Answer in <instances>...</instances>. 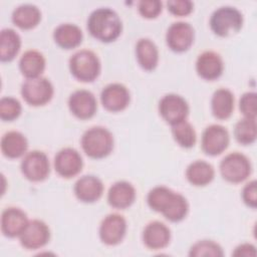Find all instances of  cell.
<instances>
[{"label":"cell","instance_id":"4","mask_svg":"<svg viewBox=\"0 0 257 257\" xmlns=\"http://www.w3.org/2000/svg\"><path fill=\"white\" fill-rule=\"evenodd\" d=\"M243 21V15L236 7L221 6L213 11L209 24L216 35L226 37L239 32Z\"/></svg>","mask_w":257,"mask_h":257},{"label":"cell","instance_id":"26","mask_svg":"<svg viewBox=\"0 0 257 257\" xmlns=\"http://www.w3.org/2000/svg\"><path fill=\"white\" fill-rule=\"evenodd\" d=\"M215 177L214 167L203 160L192 162L186 169V178L188 182L196 187L209 185Z\"/></svg>","mask_w":257,"mask_h":257},{"label":"cell","instance_id":"23","mask_svg":"<svg viewBox=\"0 0 257 257\" xmlns=\"http://www.w3.org/2000/svg\"><path fill=\"white\" fill-rule=\"evenodd\" d=\"M235 97L233 92L224 87L216 89L211 98V110L218 119L229 118L234 110Z\"/></svg>","mask_w":257,"mask_h":257},{"label":"cell","instance_id":"18","mask_svg":"<svg viewBox=\"0 0 257 257\" xmlns=\"http://www.w3.org/2000/svg\"><path fill=\"white\" fill-rule=\"evenodd\" d=\"M104 186L102 181L94 175H84L74 184L73 192L75 197L82 203H94L103 194Z\"/></svg>","mask_w":257,"mask_h":257},{"label":"cell","instance_id":"8","mask_svg":"<svg viewBox=\"0 0 257 257\" xmlns=\"http://www.w3.org/2000/svg\"><path fill=\"white\" fill-rule=\"evenodd\" d=\"M158 108L163 119L171 125L186 120L190 111L187 100L177 93L165 94L160 99Z\"/></svg>","mask_w":257,"mask_h":257},{"label":"cell","instance_id":"10","mask_svg":"<svg viewBox=\"0 0 257 257\" xmlns=\"http://www.w3.org/2000/svg\"><path fill=\"white\" fill-rule=\"evenodd\" d=\"M229 143V132L221 124H210L202 134L201 148L208 156L215 157L222 154L228 148Z\"/></svg>","mask_w":257,"mask_h":257},{"label":"cell","instance_id":"20","mask_svg":"<svg viewBox=\"0 0 257 257\" xmlns=\"http://www.w3.org/2000/svg\"><path fill=\"white\" fill-rule=\"evenodd\" d=\"M137 197L135 187L127 181H117L113 183L107 192V202L115 209L123 210L131 207Z\"/></svg>","mask_w":257,"mask_h":257},{"label":"cell","instance_id":"5","mask_svg":"<svg viewBox=\"0 0 257 257\" xmlns=\"http://www.w3.org/2000/svg\"><path fill=\"white\" fill-rule=\"evenodd\" d=\"M222 178L232 184L244 182L251 174L252 165L250 160L239 152L226 155L219 165Z\"/></svg>","mask_w":257,"mask_h":257},{"label":"cell","instance_id":"12","mask_svg":"<svg viewBox=\"0 0 257 257\" xmlns=\"http://www.w3.org/2000/svg\"><path fill=\"white\" fill-rule=\"evenodd\" d=\"M48 225L39 219L29 220L26 228L19 236L20 244L27 250H37L44 247L50 240Z\"/></svg>","mask_w":257,"mask_h":257},{"label":"cell","instance_id":"9","mask_svg":"<svg viewBox=\"0 0 257 257\" xmlns=\"http://www.w3.org/2000/svg\"><path fill=\"white\" fill-rule=\"evenodd\" d=\"M126 229V220L122 215L117 213L108 214L100 222L98 229L99 239L107 246H115L123 240Z\"/></svg>","mask_w":257,"mask_h":257},{"label":"cell","instance_id":"16","mask_svg":"<svg viewBox=\"0 0 257 257\" xmlns=\"http://www.w3.org/2000/svg\"><path fill=\"white\" fill-rule=\"evenodd\" d=\"M29 220L27 214L20 208L8 207L1 215V232L7 238L19 237Z\"/></svg>","mask_w":257,"mask_h":257},{"label":"cell","instance_id":"32","mask_svg":"<svg viewBox=\"0 0 257 257\" xmlns=\"http://www.w3.org/2000/svg\"><path fill=\"white\" fill-rule=\"evenodd\" d=\"M234 137L241 145H251L256 141L257 126L256 119L243 117L238 120L234 127Z\"/></svg>","mask_w":257,"mask_h":257},{"label":"cell","instance_id":"36","mask_svg":"<svg viewBox=\"0 0 257 257\" xmlns=\"http://www.w3.org/2000/svg\"><path fill=\"white\" fill-rule=\"evenodd\" d=\"M140 14L148 19L156 18L163 9V3L160 0H142L138 4Z\"/></svg>","mask_w":257,"mask_h":257},{"label":"cell","instance_id":"27","mask_svg":"<svg viewBox=\"0 0 257 257\" xmlns=\"http://www.w3.org/2000/svg\"><path fill=\"white\" fill-rule=\"evenodd\" d=\"M11 19L14 25L20 29H32L40 22L41 11L36 5L29 3L21 4L13 10Z\"/></svg>","mask_w":257,"mask_h":257},{"label":"cell","instance_id":"29","mask_svg":"<svg viewBox=\"0 0 257 257\" xmlns=\"http://www.w3.org/2000/svg\"><path fill=\"white\" fill-rule=\"evenodd\" d=\"M175 193V191L166 186H156L149 191L147 203L152 210L162 214L170 204Z\"/></svg>","mask_w":257,"mask_h":257},{"label":"cell","instance_id":"17","mask_svg":"<svg viewBox=\"0 0 257 257\" xmlns=\"http://www.w3.org/2000/svg\"><path fill=\"white\" fill-rule=\"evenodd\" d=\"M197 74L205 80H215L224 71V62L221 55L212 50H206L198 55L196 60Z\"/></svg>","mask_w":257,"mask_h":257},{"label":"cell","instance_id":"28","mask_svg":"<svg viewBox=\"0 0 257 257\" xmlns=\"http://www.w3.org/2000/svg\"><path fill=\"white\" fill-rule=\"evenodd\" d=\"M21 48L20 35L12 28H4L0 33V60L12 61Z\"/></svg>","mask_w":257,"mask_h":257},{"label":"cell","instance_id":"30","mask_svg":"<svg viewBox=\"0 0 257 257\" xmlns=\"http://www.w3.org/2000/svg\"><path fill=\"white\" fill-rule=\"evenodd\" d=\"M172 135L175 142L184 149H191L197 142L195 127L186 120L172 125Z\"/></svg>","mask_w":257,"mask_h":257},{"label":"cell","instance_id":"33","mask_svg":"<svg viewBox=\"0 0 257 257\" xmlns=\"http://www.w3.org/2000/svg\"><path fill=\"white\" fill-rule=\"evenodd\" d=\"M189 256L191 257H222L224 256V251L220 244L213 240H199L194 243L190 250Z\"/></svg>","mask_w":257,"mask_h":257},{"label":"cell","instance_id":"22","mask_svg":"<svg viewBox=\"0 0 257 257\" xmlns=\"http://www.w3.org/2000/svg\"><path fill=\"white\" fill-rule=\"evenodd\" d=\"M54 42L63 49H72L80 45L83 33L79 26L73 23H61L53 31Z\"/></svg>","mask_w":257,"mask_h":257},{"label":"cell","instance_id":"2","mask_svg":"<svg viewBox=\"0 0 257 257\" xmlns=\"http://www.w3.org/2000/svg\"><path fill=\"white\" fill-rule=\"evenodd\" d=\"M113 136L104 126L95 125L86 130L80 140V145L85 155L91 159L107 157L113 149Z\"/></svg>","mask_w":257,"mask_h":257},{"label":"cell","instance_id":"37","mask_svg":"<svg viewBox=\"0 0 257 257\" xmlns=\"http://www.w3.org/2000/svg\"><path fill=\"white\" fill-rule=\"evenodd\" d=\"M168 10L175 16H187L194 9V3L190 0H170L167 2Z\"/></svg>","mask_w":257,"mask_h":257},{"label":"cell","instance_id":"38","mask_svg":"<svg viewBox=\"0 0 257 257\" xmlns=\"http://www.w3.org/2000/svg\"><path fill=\"white\" fill-rule=\"evenodd\" d=\"M257 183L255 180L248 182L242 190V200L250 208L255 209L257 206Z\"/></svg>","mask_w":257,"mask_h":257},{"label":"cell","instance_id":"24","mask_svg":"<svg viewBox=\"0 0 257 257\" xmlns=\"http://www.w3.org/2000/svg\"><path fill=\"white\" fill-rule=\"evenodd\" d=\"M1 152L8 159H17L26 154L28 141L26 137L18 131H9L1 139Z\"/></svg>","mask_w":257,"mask_h":257},{"label":"cell","instance_id":"31","mask_svg":"<svg viewBox=\"0 0 257 257\" xmlns=\"http://www.w3.org/2000/svg\"><path fill=\"white\" fill-rule=\"evenodd\" d=\"M189 212V203L187 199L180 193L174 195L167 209L162 213V215L171 222H181L183 221Z\"/></svg>","mask_w":257,"mask_h":257},{"label":"cell","instance_id":"6","mask_svg":"<svg viewBox=\"0 0 257 257\" xmlns=\"http://www.w3.org/2000/svg\"><path fill=\"white\" fill-rule=\"evenodd\" d=\"M54 87L51 81L43 76L27 78L21 85L23 99L32 106L44 105L51 100Z\"/></svg>","mask_w":257,"mask_h":257},{"label":"cell","instance_id":"14","mask_svg":"<svg viewBox=\"0 0 257 257\" xmlns=\"http://www.w3.org/2000/svg\"><path fill=\"white\" fill-rule=\"evenodd\" d=\"M102 106L111 112H118L127 107L131 101V93L125 85L113 82L105 85L100 92Z\"/></svg>","mask_w":257,"mask_h":257},{"label":"cell","instance_id":"1","mask_svg":"<svg viewBox=\"0 0 257 257\" xmlns=\"http://www.w3.org/2000/svg\"><path fill=\"white\" fill-rule=\"evenodd\" d=\"M89 34L105 43L116 40L122 31V22L118 14L108 7H99L93 10L86 22Z\"/></svg>","mask_w":257,"mask_h":257},{"label":"cell","instance_id":"19","mask_svg":"<svg viewBox=\"0 0 257 257\" xmlns=\"http://www.w3.org/2000/svg\"><path fill=\"white\" fill-rule=\"evenodd\" d=\"M170 228L161 221H152L143 230L142 238L145 246L151 250L166 248L171 241Z\"/></svg>","mask_w":257,"mask_h":257},{"label":"cell","instance_id":"3","mask_svg":"<svg viewBox=\"0 0 257 257\" xmlns=\"http://www.w3.org/2000/svg\"><path fill=\"white\" fill-rule=\"evenodd\" d=\"M70 73L79 81L91 82L100 74L101 64L98 56L89 49L74 52L68 62Z\"/></svg>","mask_w":257,"mask_h":257},{"label":"cell","instance_id":"34","mask_svg":"<svg viewBox=\"0 0 257 257\" xmlns=\"http://www.w3.org/2000/svg\"><path fill=\"white\" fill-rule=\"evenodd\" d=\"M22 111L20 101L13 96H3L0 99V117L4 121H12L19 117Z\"/></svg>","mask_w":257,"mask_h":257},{"label":"cell","instance_id":"21","mask_svg":"<svg viewBox=\"0 0 257 257\" xmlns=\"http://www.w3.org/2000/svg\"><path fill=\"white\" fill-rule=\"evenodd\" d=\"M136 58L139 65L147 71L154 70L159 63V49L150 38H141L136 43Z\"/></svg>","mask_w":257,"mask_h":257},{"label":"cell","instance_id":"11","mask_svg":"<svg viewBox=\"0 0 257 257\" xmlns=\"http://www.w3.org/2000/svg\"><path fill=\"white\" fill-rule=\"evenodd\" d=\"M195 39V30L193 26L185 21H177L170 25L166 33V42L168 47L177 53L187 51Z\"/></svg>","mask_w":257,"mask_h":257},{"label":"cell","instance_id":"15","mask_svg":"<svg viewBox=\"0 0 257 257\" xmlns=\"http://www.w3.org/2000/svg\"><path fill=\"white\" fill-rule=\"evenodd\" d=\"M70 112L79 119L91 118L97 110V100L94 94L87 89H76L68 97Z\"/></svg>","mask_w":257,"mask_h":257},{"label":"cell","instance_id":"35","mask_svg":"<svg viewBox=\"0 0 257 257\" xmlns=\"http://www.w3.org/2000/svg\"><path fill=\"white\" fill-rule=\"evenodd\" d=\"M256 93L254 91H248L242 94L239 100V109L244 117L256 119Z\"/></svg>","mask_w":257,"mask_h":257},{"label":"cell","instance_id":"7","mask_svg":"<svg viewBox=\"0 0 257 257\" xmlns=\"http://www.w3.org/2000/svg\"><path fill=\"white\" fill-rule=\"evenodd\" d=\"M20 169L22 175L31 182L44 181L50 173V163L47 155L41 151L34 150L24 155Z\"/></svg>","mask_w":257,"mask_h":257},{"label":"cell","instance_id":"13","mask_svg":"<svg viewBox=\"0 0 257 257\" xmlns=\"http://www.w3.org/2000/svg\"><path fill=\"white\" fill-rule=\"evenodd\" d=\"M55 172L62 178L70 179L77 176L83 167V160L79 152L67 147L58 151L54 157Z\"/></svg>","mask_w":257,"mask_h":257},{"label":"cell","instance_id":"25","mask_svg":"<svg viewBox=\"0 0 257 257\" xmlns=\"http://www.w3.org/2000/svg\"><path fill=\"white\" fill-rule=\"evenodd\" d=\"M46 66L44 55L35 49L26 50L19 59V69L23 76L35 78L41 76Z\"/></svg>","mask_w":257,"mask_h":257},{"label":"cell","instance_id":"39","mask_svg":"<svg viewBox=\"0 0 257 257\" xmlns=\"http://www.w3.org/2000/svg\"><path fill=\"white\" fill-rule=\"evenodd\" d=\"M233 256H244V257H255L256 256V248L251 243H242L238 245L232 253Z\"/></svg>","mask_w":257,"mask_h":257}]
</instances>
